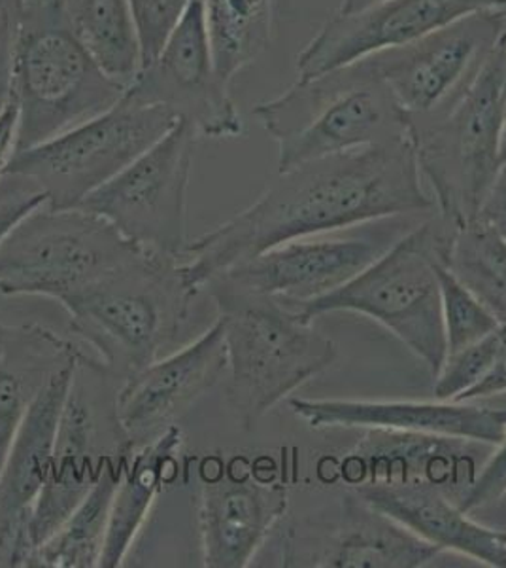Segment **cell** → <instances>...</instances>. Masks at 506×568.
I'll list each match as a JSON object with an SVG mask.
<instances>
[{"mask_svg":"<svg viewBox=\"0 0 506 568\" xmlns=\"http://www.w3.org/2000/svg\"><path fill=\"white\" fill-rule=\"evenodd\" d=\"M254 116L278 144V173L301 163L411 139L409 114L369 59L297 80Z\"/></svg>","mask_w":506,"mask_h":568,"instance_id":"cell-2","label":"cell"},{"mask_svg":"<svg viewBox=\"0 0 506 568\" xmlns=\"http://www.w3.org/2000/svg\"><path fill=\"white\" fill-rule=\"evenodd\" d=\"M506 8V0H385L365 12L334 13L297 55V80L353 65L412 44L471 13Z\"/></svg>","mask_w":506,"mask_h":568,"instance_id":"cell-15","label":"cell"},{"mask_svg":"<svg viewBox=\"0 0 506 568\" xmlns=\"http://www.w3.org/2000/svg\"><path fill=\"white\" fill-rule=\"evenodd\" d=\"M385 0H339V10L337 13L350 16V13L365 12L369 8L379 7Z\"/></svg>","mask_w":506,"mask_h":568,"instance_id":"cell-38","label":"cell"},{"mask_svg":"<svg viewBox=\"0 0 506 568\" xmlns=\"http://www.w3.org/2000/svg\"><path fill=\"white\" fill-rule=\"evenodd\" d=\"M495 351H497V329L465 349L448 353L433 385L435 400L459 402L463 394L476 387L492 369Z\"/></svg>","mask_w":506,"mask_h":568,"instance_id":"cell-30","label":"cell"},{"mask_svg":"<svg viewBox=\"0 0 506 568\" xmlns=\"http://www.w3.org/2000/svg\"><path fill=\"white\" fill-rule=\"evenodd\" d=\"M125 91L72 33L63 0H27L13 67L12 95L20 109L16 152L101 116Z\"/></svg>","mask_w":506,"mask_h":568,"instance_id":"cell-6","label":"cell"},{"mask_svg":"<svg viewBox=\"0 0 506 568\" xmlns=\"http://www.w3.org/2000/svg\"><path fill=\"white\" fill-rule=\"evenodd\" d=\"M48 195L44 190L27 176L4 173L0 179V243L21 220L44 207Z\"/></svg>","mask_w":506,"mask_h":568,"instance_id":"cell-32","label":"cell"},{"mask_svg":"<svg viewBox=\"0 0 506 568\" xmlns=\"http://www.w3.org/2000/svg\"><path fill=\"white\" fill-rule=\"evenodd\" d=\"M192 2L193 0H128L141 44L142 67L148 65L159 55Z\"/></svg>","mask_w":506,"mask_h":568,"instance_id":"cell-31","label":"cell"},{"mask_svg":"<svg viewBox=\"0 0 506 568\" xmlns=\"http://www.w3.org/2000/svg\"><path fill=\"white\" fill-rule=\"evenodd\" d=\"M366 430L363 442L342 463L350 489L427 479L448 491V487H457L459 466L468 465L467 446L473 444L468 439L384 428Z\"/></svg>","mask_w":506,"mask_h":568,"instance_id":"cell-21","label":"cell"},{"mask_svg":"<svg viewBox=\"0 0 506 568\" xmlns=\"http://www.w3.org/2000/svg\"><path fill=\"white\" fill-rule=\"evenodd\" d=\"M436 277L441 284L448 353L465 349L497 329L499 321L448 272L444 256L436 262Z\"/></svg>","mask_w":506,"mask_h":568,"instance_id":"cell-29","label":"cell"},{"mask_svg":"<svg viewBox=\"0 0 506 568\" xmlns=\"http://www.w3.org/2000/svg\"><path fill=\"white\" fill-rule=\"evenodd\" d=\"M448 272L506 323V235L482 220L455 227L444 254Z\"/></svg>","mask_w":506,"mask_h":568,"instance_id":"cell-28","label":"cell"},{"mask_svg":"<svg viewBox=\"0 0 506 568\" xmlns=\"http://www.w3.org/2000/svg\"><path fill=\"white\" fill-rule=\"evenodd\" d=\"M25 7L27 0H0V109L12 99L13 67Z\"/></svg>","mask_w":506,"mask_h":568,"instance_id":"cell-33","label":"cell"},{"mask_svg":"<svg viewBox=\"0 0 506 568\" xmlns=\"http://www.w3.org/2000/svg\"><path fill=\"white\" fill-rule=\"evenodd\" d=\"M120 382L101 358H93L84 351L78 356L59 419L48 479L27 521L31 567L37 551L58 532L99 481L104 463L133 449L117 419Z\"/></svg>","mask_w":506,"mask_h":568,"instance_id":"cell-9","label":"cell"},{"mask_svg":"<svg viewBox=\"0 0 506 568\" xmlns=\"http://www.w3.org/2000/svg\"><path fill=\"white\" fill-rule=\"evenodd\" d=\"M505 29L506 8L482 10L366 59L409 116H425L448 106L471 84Z\"/></svg>","mask_w":506,"mask_h":568,"instance_id":"cell-12","label":"cell"},{"mask_svg":"<svg viewBox=\"0 0 506 568\" xmlns=\"http://www.w3.org/2000/svg\"><path fill=\"white\" fill-rule=\"evenodd\" d=\"M178 122L159 104L122 101L63 135L12 155L4 173L27 176L48 195L50 209H74Z\"/></svg>","mask_w":506,"mask_h":568,"instance_id":"cell-10","label":"cell"},{"mask_svg":"<svg viewBox=\"0 0 506 568\" xmlns=\"http://www.w3.org/2000/svg\"><path fill=\"white\" fill-rule=\"evenodd\" d=\"M288 489L251 474L221 471L205 479L199 498L200 549L205 567H250L270 530L288 510Z\"/></svg>","mask_w":506,"mask_h":568,"instance_id":"cell-19","label":"cell"},{"mask_svg":"<svg viewBox=\"0 0 506 568\" xmlns=\"http://www.w3.org/2000/svg\"><path fill=\"white\" fill-rule=\"evenodd\" d=\"M182 447L184 433L174 425L148 444L133 447L125 457L99 568L122 567L127 559L155 500L178 478Z\"/></svg>","mask_w":506,"mask_h":568,"instance_id":"cell-23","label":"cell"},{"mask_svg":"<svg viewBox=\"0 0 506 568\" xmlns=\"http://www.w3.org/2000/svg\"><path fill=\"white\" fill-rule=\"evenodd\" d=\"M227 369L224 318L195 342L123 377L117 419L133 447L148 444L192 409Z\"/></svg>","mask_w":506,"mask_h":568,"instance_id":"cell-16","label":"cell"},{"mask_svg":"<svg viewBox=\"0 0 506 568\" xmlns=\"http://www.w3.org/2000/svg\"><path fill=\"white\" fill-rule=\"evenodd\" d=\"M82 349L42 324L0 321V468L32 402Z\"/></svg>","mask_w":506,"mask_h":568,"instance_id":"cell-22","label":"cell"},{"mask_svg":"<svg viewBox=\"0 0 506 568\" xmlns=\"http://www.w3.org/2000/svg\"><path fill=\"white\" fill-rule=\"evenodd\" d=\"M291 412L310 428H384L436 434L500 446L506 438V407L478 402L333 400L289 396Z\"/></svg>","mask_w":506,"mask_h":568,"instance_id":"cell-18","label":"cell"},{"mask_svg":"<svg viewBox=\"0 0 506 568\" xmlns=\"http://www.w3.org/2000/svg\"><path fill=\"white\" fill-rule=\"evenodd\" d=\"M385 248L382 241L371 237H339L333 233L310 235L233 265L211 278L205 292L272 297L289 310H296L352 281Z\"/></svg>","mask_w":506,"mask_h":568,"instance_id":"cell-14","label":"cell"},{"mask_svg":"<svg viewBox=\"0 0 506 568\" xmlns=\"http://www.w3.org/2000/svg\"><path fill=\"white\" fill-rule=\"evenodd\" d=\"M74 368L59 372L32 402L0 468V567H31L27 521L48 479Z\"/></svg>","mask_w":506,"mask_h":568,"instance_id":"cell-17","label":"cell"},{"mask_svg":"<svg viewBox=\"0 0 506 568\" xmlns=\"http://www.w3.org/2000/svg\"><path fill=\"white\" fill-rule=\"evenodd\" d=\"M500 158H503V163L506 162V125L505 133H503V146H500Z\"/></svg>","mask_w":506,"mask_h":568,"instance_id":"cell-39","label":"cell"},{"mask_svg":"<svg viewBox=\"0 0 506 568\" xmlns=\"http://www.w3.org/2000/svg\"><path fill=\"white\" fill-rule=\"evenodd\" d=\"M350 491L441 551L462 554L486 567L506 568V530L476 524L441 485L417 479L365 485Z\"/></svg>","mask_w":506,"mask_h":568,"instance_id":"cell-20","label":"cell"},{"mask_svg":"<svg viewBox=\"0 0 506 568\" xmlns=\"http://www.w3.org/2000/svg\"><path fill=\"white\" fill-rule=\"evenodd\" d=\"M503 39H505V50H506V31H505V37H503Z\"/></svg>","mask_w":506,"mask_h":568,"instance_id":"cell-40","label":"cell"},{"mask_svg":"<svg viewBox=\"0 0 506 568\" xmlns=\"http://www.w3.org/2000/svg\"><path fill=\"white\" fill-rule=\"evenodd\" d=\"M72 33L96 65L120 84H133L142 69L141 44L128 0H63Z\"/></svg>","mask_w":506,"mask_h":568,"instance_id":"cell-25","label":"cell"},{"mask_svg":"<svg viewBox=\"0 0 506 568\" xmlns=\"http://www.w3.org/2000/svg\"><path fill=\"white\" fill-rule=\"evenodd\" d=\"M478 220L497 227L506 235V162L500 165L499 175L495 179L494 186L482 205Z\"/></svg>","mask_w":506,"mask_h":568,"instance_id":"cell-37","label":"cell"},{"mask_svg":"<svg viewBox=\"0 0 506 568\" xmlns=\"http://www.w3.org/2000/svg\"><path fill=\"white\" fill-rule=\"evenodd\" d=\"M503 37L471 84L448 106L425 116H409L417 168L433 187L438 216L450 226L463 227L478 220L503 165L500 146L506 125Z\"/></svg>","mask_w":506,"mask_h":568,"instance_id":"cell-3","label":"cell"},{"mask_svg":"<svg viewBox=\"0 0 506 568\" xmlns=\"http://www.w3.org/2000/svg\"><path fill=\"white\" fill-rule=\"evenodd\" d=\"M218 77L233 78L261 58L272 40L275 0H203Z\"/></svg>","mask_w":506,"mask_h":568,"instance_id":"cell-27","label":"cell"},{"mask_svg":"<svg viewBox=\"0 0 506 568\" xmlns=\"http://www.w3.org/2000/svg\"><path fill=\"white\" fill-rule=\"evenodd\" d=\"M125 95L165 106L178 120L192 123L199 139L242 135V116L233 101L231 85L225 84L214 67L203 0H193L159 55L142 67Z\"/></svg>","mask_w":506,"mask_h":568,"instance_id":"cell-13","label":"cell"},{"mask_svg":"<svg viewBox=\"0 0 506 568\" xmlns=\"http://www.w3.org/2000/svg\"><path fill=\"white\" fill-rule=\"evenodd\" d=\"M199 135L178 120L167 135L78 207L110 222L142 251L178 260L189 245L187 192Z\"/></svg>","mask_w":506,"mask_h":568,"instance_id":"cell-11","label":"cell"},{"mask_svg":"<svg viewBox=\"0 0 506 568\" xmlns=\"http://www.w3.org/2000/svg\"><path fill=\"white\" fill-rule=\"evenodd\" d=\"M454 230L441 216L423 222L352 281L293 311L307 323L337 311L365 315L422 358L435 379L448 353L436 262L448 251Z\"/></svg>","mask_w":506,"mask_h":568,"instance_id":"cell-5","label":"cell"},{"mask_svg":"<svg viewBox=\"0 0 506 568\" xmlns=\"http://www.w3.org/2000/svg\"><path fill=\"white\" fill-rule=\"evenodd\" d=\"M225 324L227 404L244 430L337 361V345L272 297L208 291Z\"/></svg>","mask_w":506,"mask_h":568,"instance_id":"cell-4","label":"cell"},{"mask_svg":"<svg viewBox=\"0 0 506 568\" xmlns=\"http://www.w3.org/2000/svg\"><path fill=\"white\" fill-rule=\"evenodd\" d=\"M506 495V438L497 446L494 455L486 465L482 466L481 474L473 479L467 493L457 500V506L465 514L486 508L489 504L497 503Z\"/></svg>","mask_w":506,"mask_h":568,"instance_id":"cell-34","label":"cell"},{"mask_svg":"<svg viewBox=\"0 0 506 568\" xmlns=\"http://www.w3.org/2000/svg\"><path fill=\"white\" fill-rule=\"evenodd\" d=\"M152 252L84 209H37L0 243V294L63 305Z\"/></svg>","mask_w":506,"mask_h":568,"instance_id":"cell-8","label":"cell"},{"mask_svg":"<svg viewBox=\"0 0 506 568\" xmlns=\"http://www.w3.org/2000/svg\"><path fill=\"white\" fill-rule=\"evenodd\" d=\"M506 393V323L497 328V351L492 369L476 387L463 394L459 402H478Z\"/></svg>","mask_w":506,"mask_h":568,"instance_id":"cell-35","label":"cell"},{"mask_svg":"<svg viewBox=\"0 0 506 568\" xmlns=\"http://www.w3.org/2000/svg\"><path fill=\"white\" fill-rule=\"evenodd\" d=\"M431 209L412 139L328 155L278 173L250 207L189 241L179 273L197 297L219 273L288 241Z\"/></svg>","mask_w":506,"mask_h":568,"instance_id":"cell-1","label":"cell"},{"mask_svg":"<svg viewBox=\"0 0 506 568\" xmlns=\"http://www.w3.org/2000/svg\"><path fill=\"white\" fill-rule=\"evenodd\" d=\"M18 128H20V109L16 99H10L0 109V179L4 175V169L16 154L18 144Z\"/></svg>","mask_w":506,"mask_h":568,"instance_id":"cell-36","label":"cell"},{"mask_svg":"<svg viewBox=\"0 0 506 568\" xmlns=\"http://www.w3.org/2000/svg\"><path fill=\"white\" fill-rule=\"evenodd\" d=\"M127 455L104 463L99 481L58 532L37 551L32 567L99 568L109 532L112 500Z\"/></svg>","mask_w":506,"mask_h":568,"instance_id":"cell-26","label":"cell"},{"mask_svg":"<svg viewBox=\"0 0 506 568\" xmlns=\"http://www.w3.org/2000/svg\"><path fill=\"white\" fill-rule=\"evenodd\" d=\"M443 551L372 510L352 491L344 500L342 519L308 565L323 568H420Z\"/></svg>","mask_w":506,"mask_h":568,"instance_id":"cell-24","label":"cell"},{"mask_svg":"<svg viewBox=\"0 0 506 568\" xmlns=\"http://www.w3.org/2000/svg\"><path fill=\"white\" fill-rule=\"evenodd\" d=\"M195 297L178 260L146 254L64 302L71 329L123 379L161 358L184 328Z\"/></svg>","mask_w":506,"mask_h":568,"instance_id":"cell-7","label":"cell"}]
</instances>
